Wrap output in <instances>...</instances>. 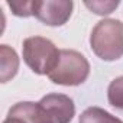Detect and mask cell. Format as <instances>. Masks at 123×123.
Returning a JSON list of instances; mask_svg holds the SVG:
<instances>
[{"label": "cell", "instance_id": "9c48e42d", "mask_svg": "<svg viewBox=\"0 0 123 123\" xmlns=\"http://www.w3.org/2000/svg\"><path fill=\"white\" fill-rule=\"evenodd\" d=\"M107 98H109V103L113 107L123 110V75L114 78L109 84Z\"/></svg>", "mask_w": 123, "mask_h": 123}, {"label": "cell", "instance_id": "8992f818", "mask_svg": "<svg viewBox=\"0 0 123 123\" xmlns=\"http://www.w3.org/2000/svg\"><path fill=\"white\" fill-rule=\"evenodd\" d=\"M3 123H51L38 103L19 101L10 107Z\"/></svg>", "mask_w": 123, "mask_h": 123}, {"label": "cell", "instance_id": "ba28073f", "mask_svg": "<svg viewBox=\"0 0 123 123\" xmlns=\"http://www.w3.org/2000/svg\"><path fill=\"white\" fill-rule=\"evenodd\" d=\"M120 122H122L120 119H117L107 110L97 106L86 109L78 119V123H120Z\"/></svg>", "mask_w": 123, "mask_h": 123}, {"label": "cell", "instance_id": "3957f363", "mask_svg": "<svg viewBox=\"0 0 123 123\" xmlns=\"http://www.w3.org/2000/svg\"><path fill=\"white\" fill-rule=\"evenodd\" d=\"M90 75V62L87 58L74 49H61L59 61L48 78L58 86L75 87L83 84Z\"/></svg>", "mask_w": 123, "mask_h": 123}, {"label": "cell", "instance_id": "8fae6325", "mask_svg": "<svg viewBox=\"0 0 123 123\" xmlns=\"http://www.w3.org/2000/svg\"><path fill=\"white\" fill-rule=\"evenodd\" d=\"M84 5L93 13L104 16V15L113 13V10L117 9V6L120 5V2H84Z\"/></svg>", "mask_w": 123, "mask_h": 123}, {"label": "cell", "instance_id": "30bf717a", "mask_svg": "<svg viewBox=\"0 0 123 123\" xmlns=\"http://www.w3.org/2000/svg\"><path fill=\"white\" fill-rule=\"evenodd\" d=\"M7 6L12 13L19 18L33 16V0H9Z\"/></svg>", "mask_w": 123, "mask_h": 123}, {"label": "cell", "instance_id": "5b68a950", "mask_svg": "<svg viewBox=\"0 0 123 123\" xmlns=\"http://www.w3.org/2000/svg\"><path fill=\"white\" fill-rule=\"evenodd\" d=\"M51 123H70L75 116V104L71 97L59 93H49L38 101Z\"/></svg>", "mask_w": 123, "mask_h": 123}, {"label": "cell", "instance_id": "7a4b0ae2", "mask_svg": "<svg viewBox=\"0 0 123 123\" xmlns=\"http://www.w3.org/2000/svg\"><path fill=\"white\" fill-rule=\"evenodd\" d=\"M61 51L43 36H29L23 41L22 56L25 64L38 75H49L59 61Z\"/></svg>", "mask_w": 123, "mask_h": 123}, {"label": "cell", "instance_id": "277c9868", "mask_svg": "<svg viewBox=\"0 0 123 123\" xmlns=\"http://www.w3.org/2000/svg\"><path fill=\"white\" fill-rule=\"evenodd\" d=\"M71 0H33V16L46 26H62L73 15Z\"/></svg>", "mask_w": 123, "mask_h": 123}, {"label": "cell", "instance_id": "7c38bea8", "mask_svg": "<svg viewBox=\"0 0 123 123\" xmlns=\"http://www.w3.org/2000/svg\"><path fill=\"white\" fill-rule=\"evenodd\" d=\"M120 123H123V122H120Z\"/></svg>", "mask_w": 123, "mask_h": 123}, {"label": "cell", "instance_id": "6da1fadb", "mask_svg": "<svg viewBox=\"0 0 123 123\" xmlns=\"http://www.w3.org/2000/svg\"><path fill=\"white\" fill-rule=\"evenodd\" d=\"M91 51L103 61H116L123 56V22L103 19L96 23L90 35Z\"/></svg>", "mask_w": 123, "mask_h": 123}, {"label": "cell", "instance_id": "52a82bcc", "mask_svg": "<svg viewBox=\"0 0 123 123\" xmlns=\"http://www.w3.org/2000/svg\"><path fill=\"white\" fill-rule=\"evenodd\" d=\"M19 71V56L13 48L3 43L0 45V80L7 83Z\"/></svg>", "mask_w": 123, "mask_h": 123}]
</instances>
